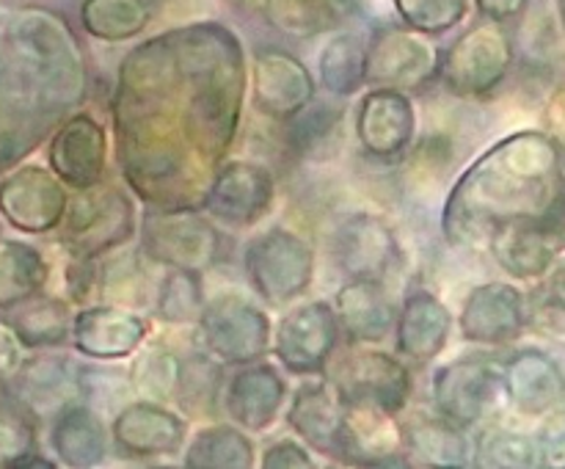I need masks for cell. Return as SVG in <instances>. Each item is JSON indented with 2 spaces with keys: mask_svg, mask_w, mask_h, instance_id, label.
I'll list each match as a JSON object with an SVG mask.
<instances>
[{
  "mask_svg": "<svg viewBox=\"0 0 565 469\" xmlns=\"http://www.w3.org/2000/svg\"><path fill=\"white\" fill-rule=\"evenodd\" d=\"M561 191V141L550 132L519 130L458 177L441 207V235L456 248L489 246L500 226L546 218Z\"/></svg>",
  "mask_w": 565,
  "mask_h": 469,
  "instance_id": "6da1fadb",
  "label": "cell"
},
{
  "mask_svg": "<svg viewBox=\"0 0 565 469\" xmlns=\"http://www.w3.org/2000/svg\"><path fill=\"white\" fill-rule=\"evenodd\" d=\"M110 125L121 177L147 207H202L215 169L188 141L180 86L160 97L114 92Z\"/></svg>",
  "mask_w": 565,
  "mask_h": 469,
  "instance_id": "7a4b0ae2",
  "label": "cell"
},
{
  "mask_svg": "<svg viewBox=\"0 0 565 469\" xmlns=\"http://www.w3.org/2000/svg\"><path fill=\"white\" fill-rule=\"evenodd\" d=\"M9 99L36 116H55L86 99V58L75 33L53 11L14 14L3 36Z\"/></svg>",
  "mask_w": 565,
  "mask_h": 469,
  "instance_id": "3957f363",
  "label": "cell"
},
{
  "mask_svg": "<svg viewBox=\"0 0 565 469\" xmlns=\"http://www.w3.org/2000/svg\"><path fill=\"white\" fill-rule=\"evenodd\" d=\"M243 274L259 301L285 309L312 287L315 252L298 232L270 226L243 248Z\"/></svg>",
  "mask_w": 565,
  "mask_h": 469,
  "instance_id": "277c9868",
  "label": "cell"
},
{
  "mask_svg": "<svg viewBox=\"0 0 565 469\" xmlns=\"http://www.w3.org/2000/svg\"><path fill=\"white\" fill-rule=\"evenodd\" d=\"M138 230L136 202L121 185L103 180L70 196L64 224L58 226L66 252L105 257L127 246Z\"/></svg>",
  "mask_w": 565,
  "mask_h": 469,
  "instance_id": "5b68a950",
  "label": "cell"
},
{
  "mask_svg": "<svg viewBox=\"0 0 565 469\" xmlns=\"http://www.w3.org/2000/svg\"><path fill=\"white\" fill-rule=\"evenodd\" d=\"M141 252L160 268L210 270L221 257L218 224L202 207H147L141 218Z\"/></svg>",
  "mask_w": 565,
  "mask_h": 469,
  "instance_id": "8992f818",
  "label": "cell"
},
{
  "mask_svg": "<svg viewBox=\"0 0 565 469\" xmlns=\"http://www.w3.org/2000/svg\"><path fill=\"white\" fill-rule=\"evenodd\" d=\"M326 373L345 406L401 414L412 401L414 379L408 364L403 356L373 345H351V351L331 359Z\"/></svg>",
  "mask_w": 565,
  "mask_h": 469,
  "instance_id": "52a82bcc",
  "label": "cell"
},
{
  "mask_svg": "<svg viewBox=\"0 0 565 469\" xmlns=\"http://www.w3.org/2000/svg\"><path fill=\"white\" fill-rule=\"evenodd\" d=\"M199 348L226 367H241L265 359L274 326L268 312L237 292H221L210 298L196 323Z\"/></svg>",
  "mask_w": 565,
  "mask_h": 469,
  "instance_id": "ba28073f",
  "label": "cell"
},
{
  "mask_svg": "<svg viewBox=\"0 0 565 469\" xmlns=\"http://www.w3.org/2000/svg\"><path fill=\"white\" fill-rule=\"evenodd\" d=\"M513 47L500 22H475L441 53L439 83L456 97H489L508 77Z\"/></svg>",
  "mask_w": 565,
  "mask_h": 469,
  "instance_id": "9c48e42d",
  "label": "cell"
},
{
  "mask_svg": "<svg viewBox=\"0 0 565 469\" xmlns=\"http://www.w3.org/2000/svg\"><path fill=\"white\" fill-rule=\"evenodd\" d=\"M502 370L505 362H497L494 356L483 353H469L441 364L430 384L434 412L467 430L478 428L494 403L505 397Z\"/></svg>",
  "mask_w": 565,
  "mask_h": 469,
  "instance_id": "30bf717a",
  "label": "cell"
},
{
  "mask_svg": "<svg viewBox=\"0 0 565 469\" xmlns=\"http://www.w3.org/2000/svg\"><path fill=\"white\" fill-rule=\"evenodd\" d=\"M342 326L334 301L292 303L274 334V356L290 375H323L340 345Z\"/></svg>",
  "mask_w": 565,
  "mask_h": 469,
  "instance_id": "8fae6325",
  "label": "cell"
},
{
  "mask_svg": "<svg viewBox=\"0 0 565 469\" xmlns=\"http://www.w3.org/2000/svg\"><path fill=\"white\" fill-rule=\"evenodd\" d=\"M70 188L53 169L20 163L0 180V215L22 235H50L64 224Z\"/></svg>",
  "mask_w": 565,
  "mask_h": 469,
  "instance_id": "7c38bea8",
  "label": "cell"
},
{
  "mask_svg": "<svg viewBox=\"0 0 565 469\" xmlns=\"http://www.w3.org/2000/svg\"><path fill=\"white\" fill-rule=\"evenodd\" d=\"M276 180L254 160H226L215 169L202 210L226 230H252L274 207Z\"/></svg>",
  "mask_w": 565,
  "mask_h": 469,
  "instance_id": "4fadbf2b",
  "label": "cell"
},
{
  "mask_svg": "<svg viewBox=\"0 0 565 469\" xmlns=\"http://www.w3.org/2000/svg\"><path fill=\"white\" fill-rule=\"evenodd\" d=\"M530 326V301L511 281H483L461 303V340L480 348H505Z\"/></svg>",
  "mask_w": 565,
  "mask_h": 469,
  "instance_id": "5bb4252c",
  "label": "cell"
},
{
  "mask_svg": "<svg viewBox=\"0 0 565 469\" xmlns=\"http://www.w3.org/2000/svg\"><path fill=\"white\" fill-rule=\"evenodd\" d=\"M441 53L412 28H381L367 44V86L417 92L439 81Z\"/></svg>",
  "mask_w": 565,
  "mask_h": 469,
  "instance_id": "9a60e30c",
  "label": "cell"
},
{
  "mask_svg": "<svg viewBox=\"0 0 565 469\" xmlns=\"http://www.w3.org/2000/svg\"><path fill=\"white\" fill-rule=\"evenodd\" d=\"M331 257L348 279L384 281L401 263V243L384 215L353 213L331 235Z\"/></svg>",
  "mask_w": 565,
  "mask_h": 469,
  "instance_id": "2e32d148",
  "label": "cell"
},
{
  "mask_svg": "<svg viewBox=\"0 0 565 469\" xmlns=\"http://www.w3.org/2000/svg\"><path fill=\"white\" fill-rule=\"evenodd\" d=\"M47 166L72 191L105 180L108 171V130L86 110L66 116L47 141Z\"/></svg>",
  "mask_w": 565,
  "mask_h": 469,
  "instance_id": "e0dca14e",
  "label": "cell"
},
{
  "mask_svg": "<svg viewBox=\"0 0 565 469\" xmlns=\"http://www.w3.org/2000/svg\"><path fill=\"white\" fill-rule=\"evenodd\" d=\"M110 439L127 458L154 461V458L177 456L185 447L188 423L169 403L138 397L114 414Z\"/></svg>",
  "mask_w": 565,
  "mask_h": 469,
  "instance_id": "ac0fdd59",
  "label": "cell"
},
{
  "mask_svg": "<svg viewBox=\"0 0 565 469\" xmlns=\"http://www.w3.org/2000/svg\"><path fill=\"white\" fill-rule=\"evenodd\" d=\"M312 72L301 58L279 47L257 50L252 64V97L259 114L274 121H292L315 103Z\"/></svg>",
  "mask_w": 565,
  "mask_h": 469,
  "instance_id": "d6986e66",
  "label": "cell"
},
{
  "mask_svg": "<svg viewBox=\"0 0 565 469\" xmlns=\"http://www.w3.org/2000/svg\"><path fill=\"white\" fill-rule=\"evenodd\" d=\"M149 323L119 303H86L75 312L72 345L94 362H125L147 342Z\"/></svg>",
  "mask_w": 565,
  "mask_h": 469,
  "instance_id": "ffe728a7",
  "label": "cell"
},
{
  "mask_svg": "<svg viewBox=\"0 0 565 469\" xmlns=\"http://www.w3.org/2000/svg\"><path fill=\"white\" fill-rule=\"evenodd\" d=\"M359 147L375 160H395L417 136V110L408 92L373 86L356 108Z\"/></svg>",
  "mask_w": 565,
  "mask_h": 469,
  "instance_id": "44dd1931",
  "label": "cell"
},
{
  "mask_svg": "<svg viewBox=\"0 0 565 469\" xmlns=\"http://www.w3.org/2000/svg\"><path fill=\"white\" fill-rule=\"evenodd\" d=\"M290 390L287 381L274 364L252 362L235 367V373L226 379L221 408L235 425H241L248 434H263L279 419Z\"/></svg>",
  "mask_w": 565,
  "mask_h": 469,
  "instance_id": "7402d4cb",
  "label": "cell"
},
{
  "mask_svg": "<svg viewBox=\"0 0 565 469\" xmlns=\"http://www.w3.org/2000/svg\"><path fill=\"white\" fill-rule=\"evenodd\" d=\"M285 419L303 445L329 458H340L348 406L329 379L309 375L290 395Z\"/></svg>",
  "mask_w": 565,
  "mask_h": 469,
  "instance_id": "603a6c76",
  "label": "cell"
},
{
  "mask_svg": "<svg viewBox=\"0 0 565 469\" xmlns=\"http://www.w3.org/2000/svg\"><path fill=\"white\" fill-rule=\"evenodd\" d=\"M452 312L436 292L414 287L403 296L395 320V351L412 364H430L441 356L452 334Z\"/></svg>",
  "mask_w": 565,
  "mask_h": 469,
  "instance_id": "cb8c5ba5",
  "label": "cell"
},
{
  "mask_svg": "<svg viewBox=\"0 0 565 469\" xmlns=\"http://www.w3.org/2000/svg\"><path fill=\"white\" fill-rule=\"evenodd\" d=\"M505 401L522 417H546L565 403V370L541 348H522L505 359Z\"/></svg>",
  "mask_w": 565,
  "mask_h": 469,
  "instance_id": "d4e9b609",
  "label": "cell"
},
{
  "mask_svg": "<svg viewBox=\"0 0 565 469\" xmlns=\"http://www.w3.org/2000/svg\"><path fill=\"white\" fill-rule=\"evenodd\" d=\"M36 417H53L81 397V367L61 353L33 351L6 384Z\"/></svg>",
  "mask_w": 565,
  "mask_h": 469,
  "instance_id": "484cf974",
  "label": "cell"
},
{
  "mask_svg": "<svg viewBox=\"0 0 565 469\" xmlns=\"http://www.w3.org/2000/svg\"><path fill=\"white\" fill-rule=\"evenodd\" d=\"M565 243L544 218L513 221L491 235L489 252L511 279H544L557 263V252Z\"/></svg>",
  "mask_w": 565,
  "mask_h": 469,
  "instance_id": "4316f807",
  "label": "cell"
},
{
  "mask_svg": "<svg viewBox=\"0 0 565 469\" xmlns=\"http://www.w3.org/2000/svg\"><path fill=\"white\" fill-rule=\"evenodd\" d=\"M406 434L397 414L348 406L340 461L362 467H406Z\"/></svg>",
  "mask_w": 565,
  "mask_h": 469,
  "instance_id": "83f0119b",
  "label": "cell"
},
{
  "mask_svg": "<svg viewBox=\"0 0 565 469\" xmlns=\"http://www.w3.org/2000/svg\"><path fill=\"white\" fill-rule=\"evenodd\" d=\"M337 318L348 345H379L395 334L397 307L379 279H348L334 296Z\"/></svg>",
  "mask_w": 565,
  "mask_h": 469,
  "instance_id": "f1b7e54d",
  "label": "cell"
},
{
  "mask_svg": "<svg viewBox=\"0 0 565 469\" xmlns=\"http://www.w3.org/2000/svg\"><path fill=\"white\" fill-rule=\"evenodd\" d=\"M50 447L64 467L92 469L103 463L108 456V428L103 414L86 401L64 406L50 423Z\"/></svg>",
  "mask_w": 565,
  "mask_h": 469,
  "instance_id": "f546056e",
  "label": "cell"
},
{
  "mask_svg": "<svg viewBox=\"0 0 565 469\" xmlns=\"http://www.w3.org/2000/svg\"><path fill=\"white\" fill-rule=\"evenodd\" d=\"M406 452L419 467H469L472 463V441L467 428L434 414H417L403 423Z\"/></svg>",
  "mask_w": 565,
  "mask_h": 469,
  "instance_id": "4dcf8cb0",
  "label": "cell"
},
{
  "mask_svg": "<svg viewBox=\"0 0 565 469\" xmlns=\"http://www.w3.org/2000/svg\"><path fill=\"white\" fill-rule=\"evenodd\" d=\"M6 323L14 329L28 351H53L72 340L75 309H72L70 298L39 292L31 301L9 309Z\"/></svg>",
  "mask_w": 565,
  "mask_h": 469,
  "instance_id": "1f68e13d",
  "label": "cell"
},
{
  "mask_svg": "<svg viewBox=\"0 0 565 469\" xmlns=\"http://www.w3.org/2000/svg\"><path fill=\"white\" fill-rule=\"evenodd\" d=\"M254 463H257L254 441L235 423H213L199 428L182 456V467L188 469H252Z\"/></svg>",
  "mask_w": 565,
  "mask_h": 469,
  "instance_id": "d6a6232c",
  "label": "cell"
},
{
  "mask_svg": "<svg viewBox=\"0 0 565 469\" xmlns=\"http://www.w3.org/2000/svg\"><path fill=\"white\" fill-rule=\"evenodd\" d=\"M149 259L141 246L127 252L125 246L99 257V298L119 307H152L154 290L147 270Z\"/></svg>",
  "mask_w": 565,
  "mask_h": 469,
  "instance_id": "836d02e7",
  "label": "cell"
},
{
  "mask_svg": "<svg viewBox=\"0 0 565 469\" xmlns=\"http://www.w3.org/2000/svg\"><path fill=\"white\" fill-rule=\"evenodd\" d=\"M50 265L36 246L25 241H0V312L44 292Z\"/></svg>",
  "mask_w": 565,
  "mask_h": 469,
  "instance_id": "e575fe53",
  "label": "cell"
},
{
  "mask_svg": "<svg viewBox=\"0 0 565 469\" xmlns=\"http://www.w3.org/2000/svg\"><path fill=\"white\" fill-rule=\"evenodd\" d=\"M224 364L207 351H196L182 356V375L177 386L174 403L182 414L193 419L215 417L224 397Z\"/></svg>",
  "mask_w": 565,
  "mask_h": 469,
  "instance_id": "d590c367",
  "label": "cell"
},
{
  "mask_svg": "<svg viewBox=\"0 0 565 469\" xmlns=\"http://www.w3.org/2000/svg\"><path fill=\"white\" fill-rule=\"evenodd\" d=\"M204 307H207V296H204L202 270L166 268L158 287H154V318L166 326H174V329L196 326Z\"/></svg>",
  "mask_w": 565,
  "mask_h": 469,
  "instance_id": "8d00e7d4",
  "label": "cell"
},
{
  "mask_svg": "<svg viewBox=\"0 0 565 469\" xmlns=\"http://www.w3.org/2000/svg\"><path fill=\"white\" fill-rule=\"evenodd\" d=\"M472 463L483 469H535L541 467L539 439L505 425H486L472 441Z\"/></svg>",
  "mask_w": 565,
  "mask_h": 469,
  "instance_id": "74e56055",
  "label": "cell"
},
{
  "mask_svg": "<svg viewBox=\"0 0 565 469\" xmlns=\"http://www.w3.org/2000/svg\"><path fill=\"white\" fill-rule=\"evenodd\" d=\"M320 83L334 97H353L367 86V44L351 33L331 39L320 53Z\"/></svg>",
  "mask_w": 565,
  "mask_h": 469,
  "instance_id": "f35d334b",
  "label": "cell"
},
{
  "mask_svg": "<svg viewBox=\"0 0 565 469\" xmlns=\"http://www.w3.org/2000/svg\"><path fill=\"white\" fill-rule=\"evenodd\" d=\"M81 22L99 42H130L147 31L149 9L143 0H83Z\"/></svg>",
  "mask_w": 565,
  "mask_h": 469,
  "instance_id": "ab89813d",
  "label": "cell"
},
{
  "mask_svg": "<svg viewBox=\"0 0 565 469\" xmlns=\"http://www.w3.org/2000/svg\"><path fill=\"white\" fill-rule=\"evenodd\" d=\"M182 375V356L171 351L163 342H152L147 348H138L136 359L130 364V381L138 397L158 403H174L177 386Z\"/></svg>",
  "mask_w": 565,
  "mask_h": 469,
  "instance_id": "60d3db41",
  "label": "cell"
},
{
  "mask_svg": "<svg viewBox=\"0 0 565 469\" xmlns=\"http://www.w3.org/2000/svg\"><path fill=\"white\" fill-rule=\"evenodd\" d=\"M268 25L292 39H309L334 25L331 0H263Z\"/></svg>",
  "mask_w": 565,
  "mask_h": 469,
  "instance_id": "b9f144b4",
  "label": "cell"
},
{
  "mask_svg": "<svg viewBox=\"0 0 565 469\" xmlns=\"http://www.w3.org/2000/svg\"><path fill=\"white\" fill-rule=\"evenodd\" d=\"M36 419L9 390L0 395V467L36 450Z\"/></svg>",
  "mask_w": 565,
  "mask_h": 469,
  "instance_id": "7bdbcfd3",
  "label": "cell"
},
{
  "mask_svg": "<svg viewBox=\"0 0 565 469\" xmlns=\"http://www.w3.org/2000/svg\"><path fill=\"white\" fill-rule=\"evenodd\" d=\"M403 25L425 36H441L461 25L469 11V0H395Z\"/></svg>",
  "mask_w": 565,
  "mask_h": 469,
  "instance_id": "ee69618b",
  "label": "cell"
},
{
  "mask_svg": "<svg viewBox=\"0 0 565 469\" xmlns=\"http://www.w3.org/2000/svg\"><path fill=\"white\" fill-rule=\"evenodd\" d=\"M132 392L136 390H132L130 370L97 367V364L81 367V397L99 414L105 408L116 414L125 403L132 401Z\"/></svg>",
  "mask_w": 565,
  "mask_h": 469,
  "instance_id": "f6af8a7d",
  "label": "cell"
},
{
  "mask_svg": "<svg viewBox=\"0 0 565 469\" xmlns=\"http://www.w3.org/2000/svg\"><path fill=\"white\" fill-rule=\"evenodd\" d=\"M36 114L20 108L9 97H0V174L20 166V158L31 152L39 136H28V121Z\"/></svg>",
  "mask_w": 565,
  "mask_h": 469,
  "instance_id": "bcb514c9",
  "label": "cell"
},
{
  "mask_svg": "<svg viewBox=\"0 0 565 469\" xmlns=\"http://www.w3.org/2000/svg\"><path fill=\"white\" fill-rule=\"evenodd\" d=\"M535 439H539L541 467L565 469V406L546 414Z\"/></svg>",
  "mask_w": 565,
  "mask_h": 469,
  "instance_id": "7dc6e473",
  "label": "cell"
},
{
  "mask_svg": "<svg viewBox=\"0 0 565 469\" xmlns=\"http://www.w3.org/2000/svg\"><path fill=\"white\" fill-rule=\"evenodd\" d=\"M263 469H312L315 461L307 447L296 439L270 441L259 458Z\"/></svg>",
  "mask_w": 565,
  "mask_h": 469,
  "instance_id": "c3c4849f",
  "label": "cell"
},
{
  "mask_svg": "<svg viewBox=\"0 0 565 469\" xmlns=\"http://www.w3.org/2000/svg\"><path fill=\"white\" fill-rule=\"evenodd\" d=\"M22 351H28V348L22 345L20 337L14 334V329L6 320H0V384L3 386L14 379L17 370L25 362Z\"/></svg>",
  "mask_w": 565,
  "mask_h": 469,
  "instance_id": "681fc988",
  "label": "cell"
},
{
  "mask_svg": "<svg viewBox=\"0 0 565 469\" xmlns=\"http://www.w3.org/2000/svg\"><path fill=\"white\" fill-rule=\"evenodd\" d=\"M475 6H478V11L486 17V20L505 22L522 14L527 0H475Z\"/></svg>",
  "mask_w": 565,
  "mask_h": 469,
  "instance_id": "f907efd6",
  "label": "cell"
},
{
  "mask_svg": "<svg viewBox=\"0 0 565 469\" xmlns=\"http://www.w3.org/2000/svg\"><path fill=\"white\" fill-rule=\"evenodd\" d=\"M544 298L563 303V307H565V259H561V263H555V268H552L550 274H546Z\"/></svg>",
  "mask_w": 565,
  "mask_h": 469,
  "instance_id": "816d5d0a",
  "label": "cell"
},
{
  "mask_svg": "<svg viewBox=\"0 0 565 469\" xmlns=\"http://www.w3.org/2000/svg\"><path fill=\"white\" fill-rule=\"evenodd\" d=\"M28 467H39V469H55L58 463L50 461V458H44L42 452L33 450V452H25V456L14 458V461L3 463V469H28Z\"/></svg>",
  "mask_w": 565,
  "mask_h": 469,
  "instance_id": "f5cc1de1",
  "label": "cell"
},
{
  "mask_svg": "<svg viewBox=\"0 0 565 469\" xmlns=\"http://www.w3.org/2000/svg\"><path fill=\"white\" fill-rule=\"evenodd\" d=\"M552 130H555V138L565 147V92L557 94L555 103H552Z\"/></svg>",
  "mask_w": 565,
  "mask_h": 469,
  "instance_id": "db71d44e",
  "label": "cell"
},
{
  "mask_svg": "<svg viewBox=\"0 0 565 469\" xmlns=\"http://www.w3.org/2000/svg\"><path fill=\"white\" fill-rule=\"evenodd\" d=\"M557 3H561V14H563V20H565V0H557Z\"/></svg>",
  "mask_w": 565,
  "mask_h": 469,
  "instance_id": "11a10c76",
  "label": "cell"
},
{
  "mask_svg": "<svg viewBox=\"0 0 565 469\" xmlns=\"http://www.w3.org/2000/svg\"><path fill=\"white\" fill-rule=\"evenodd\" d=\"M563 185H565V154H563Z\"/></svg>",
  "mask_w": 565,
  "mask_h": 469,
  "instance_id": "9f6ffc18",
  "label": "cell"
}]
</instances>
